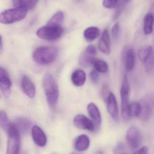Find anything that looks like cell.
<instances>
[{
    "label": "cell",
    "instance_id": "6da1fadb",
    "mask_svg": "<svg viewBox=\"0 0 154 154\" xmlns=\"http://www.w3.org/2000/svg\"><path fill=\"white\" fill-rule=\"evenodd\" d=\"M42 85L49 106L51 109L55 108L58 100L59 90L55 78L50 73H47L44 76Z\"/></svg>",
    "mask_w": 154,
    "mask_h": 154
},
{
    "label": "cell",
    "instance_id": "7a4b0ae2",
    "mask_svg": "<svg viewBox=\"0 0 154 154\" xmlns=\"http://www.w3.org/2000/svg\"><path fill=\"white\" fill-rule=\"evenodd\" d=\"M58 51L55 47L42 46L33 51L32 58L37 64L47 65L55 61L57 57Z\"/></svg>",
    "mask_w": 154,
    "mask_h": 154
},
{
    "label": "cell",
    "instance_id": "3957f363",
    "mask_svg": "<svg viewBox=\"0 0 154 154\" xmlns=\"http://www.w3.org/2000/svg\"><path fill=\"white\" fill-rule=\"evenodd\" d=\"M28 9L26 6L8 9L0 13V23L11 24L23 20L27 15Z\"/></svg>",
    "mask_w": 154,
    "mask_h": 154
},
{
    "label": "cell",
    "instance_id": "277c9868",
    "mask_svg": "<svg viewBox=\"0 0 154 154\" xmlns=\"http://www.w3.org/2000/svg\"><path fill=\"white\" fill-rule=\"evenodd\" d=\"M130 88L129 82L126 75L123 78L120 89V97L121 100V115L125 121H128L130 119L128 114L129 107V96Z\"/></svg>",
    "mask_w": 154,
    "mask_h": 154
},
{
    "label": "cell",
    "instance_id": "5b68a950",
    "mask_svg": "<svg viewBox=\"0 0 154 154\" xmlns=\"http://www.w3.org/2000/svg\"><path fill=\"white\" fill-rule=\"evenodd\" d=\"M61 26H48L41 27L37 30L36 34L40 38L46 41L56 40L59 38L63 33Z\"/></svg>",
    "mask_w": 154,
    "mask_h": 154
},
{
    "label": "cell",
    "instance_id": "8992f818",
    "mask_svg": "<svg viewBox=\"0 0 154 154\" xmlns=\"http://www.w3.org/2000/svg\"><path fill=\"white\" fill-rule=\"evenodd\" d=\"M7 134L8 138L6 154H19L20 147V133L14 123Z\"/></svg>",
    "mask_w": 154,
    "mask_h": 154
},
{
    "label": "cell",
    "instance_id": "52a82bcc",
    "mask_svg": "<svg viewBox=\"0 0 154 154\" xmlns=\"http://www.w3.org/2000/svg\"><path fill=\"white\" fill-rule=\"evenodd\" d=\"M127 142L132 150L139 149L143 143V136L139 128L134 126L129 128L126 135Z\"/></svg>",
    "mask_w": 154,
    "mask_h": 154
},
{
    "label": "cell",
    "instance_id": "ba28073f",
    "mask_svg": "<svg viewBox=\"0 0 154 154\" xmlns=\"http://www.w3.org/2000/svg\"><path fill=\"white\" fill-rule=\"evenodd\" d=\"M97 53V49L94 45L88 46L79 58V63L80 66L83 68H88L91 66L93 60L96 58Z\"/></svg>",
    "mask_w": 154,
    "mask_h": 154
},
{
    "label": "cell",
    "instance_id": "9c48e42d",
    "mask_svg": "<svg viewBox=\"0 0 154 154\" xmlns=\"http://www.w3.org/2000/svg\"><path fill=\"white\" fill-rule=\"evenodd\" d=\"M122 59L127 72L133 70L135 63V57L134 50L130 47H125L122 54Z\"/></svg>",
    "mask_w": 154,
    "mask_h": 154
},
{
    "label": "cell",
    "instance_id": "30bf717a",
    "mask_svg": "<svg viewBox=\"0 0 154 154\" xmlns=\"http://www.w3.org/2000/svg\"><path fill=\"white\" fill-rule=\"evenodd\" d=\"M107 109L113 120L118 122L119 120V109L116 96L114 93L110 92L106 100Z\"/></svg>",
    "mask_w": 154,
    "mask_h": 154
},
{
    "label": "cell",
    "instance_id": "8fae6325",
    "mask_svg": "<svg viewBox=\"0 0 154 154\" xmlns=\"http://www.w3.org/2000/svg\"><path fill=\"white\" fill-rule=\"evenodd\" d=\"M73 122L75 126L79 129L88 130L91 132L94 131L96 129L92 121L86 116L82 114L77 115L74 118Z\"/></svg>",
    "mask_w": 154,
    "mask_h": 154
},
{
    "label": "cell",
    "instance_id": "7c38bea8",
    "mask_svg": "<svg viewBox=\"0 0 154 154\" xmlns=\"http://www.w3.org/2000/svg\"><path fill=\"white\" fill-rule=\"evenodd\" d=\"M32 136L34 143L38 146L44 147L47 144V136L44 131L38 126L34 125L32 127Z\"/></svg>",
    "mask_w": 154,
    "mask_h": 154
},
{
    "label": "cell",
    "instance_id": "4fadbf2b",
    "mask_svg": "<svg viewBox=\"0 0 154 154\" xmlns=\"http://www.w3.org/2000/svg\"><path fill=\"white\" fill-rule=\"evenodd\" d=\"M22 89L24 94L30 98L34 97L36 94V87L32 81L27 76H24L21 80Z\"/></svg>",
    "mask_w": 154,
    "mask_h": 154
},
{
    "label": "cell",
    "instance_id": "5bb4252c",
    "mask_svg": "<svg viewBox=\"0 0 154 154\" xmlns=\"http://www.w3.org/2000/svg\"><path fill=\"white\" fill-rule=\"evenodd\" d=\"M87 110L95 128H98L101 123V116L99 109L97 106L93 103L88 105Z\"/></svg>",
    "mask_w": 154,
    "mask_h": 154
},
{
    "label": "cell",
    "instance_id": "9a60e30c",
    "mask_svg": "<svg viewBox=\"0 0 154 154\" xmlns=\"http://www.w3.org/2000/svg\"><path fill=\"white\" fill-rule=\"evenodd\" d=\"M100 51L105 54H109L110 52V42L108 31L104 30L98 43Z\"/></svg>",
    "mask_w": 154,
    "mask_h": 154
},
{
    "label": "cell",
    "instance_id": "2e32d148",
    "mask_svg": "<svg viewBox=\"0 0 154 154\" xmlns=\"http://www.w3.org/2000/svg\"><path fill=\"white\" fill-rule=\"evenodd\" d=\"M90 139L86 135L79 136L75 139L74 146L75 149L79 152L86 151L89 147Z\"/></svg>",
    "mask_w": 154,
    "mask_h": 154
},
{
    "label": "cell",
    "instance_id": "e0dca14e",
    "mask_svg": "<svg viewBox=\"0 0 154 154\" xmlns=\"http://www.w3.org/2000/svg\"><path fill=\"white\" fill-rule=\"evenodd\" d=\"M140 103L141 110L138 118L143 121H147L152 116L153 107L143 99L140 101Z\"/></svg>",
    "mask_w": 154,
    "mask_h": 154
},
{
    "label": "cell",
    "instance_id": "ac0fdd59",
    "mask_svg": "<svg viewBox=\"0 0 154 154\" xmlns=\"http://www.w3.org/2000/svg\"><path fill=\"white\" fill-rule=\"evenodd\" d=\"M71 79L74 85L76 87H81L86 82V74L82 69H76L71 75Z\"/></svg>",
    "mask_w": 154,
    "mask_h": 154
},
{
    "label": "cell",
    "instance_id": "d6986e66",
    "mask_svg": "<svg viewBox=\"0 0 154 154\" xmlns=\"http://www.w3.org/2000/svg\"><path fill=\"white\" fill-rule=\"evenodd\" d=\"M154 23L153 14L151 13L146 14L144 19L143 31L146 35H149L152 33Z\"/></svg>",
    "mask_w": 154,
    "mask_h": 154
},
{
    "label": "cell",
    "instance_id": "ffe728a7",
    "mask_svg": "<svg viewBox=\"0 0 154 154\" xmlns=\"http://www.w3.org/2000/svg\"><path fill=\"white\" fill-rule=\"evenodd\" d=\"M100 30L97 27H91L84 30L83 36L86 40L91 42L95 40L100 35Z\"/></svg>",
    "mask_w": 154,
    "mask_h": 154
},
{
    "label": "cell",
    "instance_id": "44dd1931",
    "mask_svg": "<svg viewBox=\"0 0 154 154\" xmlns=\"http://www.w3.org/2000/svg\"><path fill=\"white\" fill-rule=\"evenodd\" d=\"M13 124L9 120L6 113L3 110H0V127L7 134L11 130Z\"/></svg>",
    "mask_w": 154,
    "mask_h": 154
},
{
    "label": "cell",
    "instance_id": "7402d4cb",
    "mask_svg": "<svg viewBox=\"0 0 154 154\" xmlns=\"http://www.w3.org/2000/svg\"><path fill=\"white\" fill-rule=\"evenodd\" d=\"M91 65H92L94 69L97 72L105 74L108 71V65L103 60L95 58Z\"/></svg>",
    "mask_w": 154,
    "mask_h": 154
},
{
    "label": "cell",
    "instance_id": "603a6c76",
    "mask_svg": "<svg viewBox=\"0 0 154 154\" xmlns=\"http://www.w3.org/2000/svg\"><path fill=\"white\" fill-rule=\"evenodd\" d=\"M64 19V14L63 11H58L53 15L48 21L47 25L48 26H61Z\"/></svg>",
    "mask_w": 154,
    "mask_h": 154
},
{
    "label": "cell",
    "instance_id": "cb8c5ba5",
    "mask_svg": "<svg viewBox=\"0 0 154 154\" xmlns=\"http://www.w3.org/2000/svg\"><path fill=\"white\" fill-rule=\"evenodd\" d=\"M141 110L140 102H134L130 103L128 107V114L130 118L138 117Z\"/></svg>",
    "mask_w": 154,
    "mask_h": 154
},
{
    "label": "cell",
    "instance_id": "d4e9b609",
    "mask_svg": "<svg viewBox=\"0 0 154 154\" xmlns=\"http://www.w3.org/2000/svg\"><path fill=\"white\" fill-rule=\"evenodd\" d=\"M153 50L151 46H146L140 49L138 51V57L140 60L143 63L146 60L152 53H153Z\"/></svg>",
    "mask_w": 154,
    "mask_h": 154
},
{
    "label": "cell",
    "instance_id": "484cf974",
    "mask_svg": "<svg viewBox=\"0 0 154 154\" xmlns=\"http://www.w3.org/2000/svg\"><path fill=\"white\" fill-rule=\"evenodd\" d=\"M17 127L19 132H25L29 129L31 123L29 120L24 118H20L17 119L16 124H14Z\"/></svg>",
    "mask_w": 154,
    "mask_h": 154
},
{
    "label": "cell",
    "instance_id": "4316f807",
    "mask_svg": "<svg viewBox=\"0 0 154 154\" xmlns=\"http://www.w3.org/2000/svg\"><path fill=\"white\" fill-rule=\"evenodd\" d=\"M11 81L7 71L3 68L0 67V85L11 87Z\"/></svg>",
    "mask_w": 154,
    "mask_h": 154
},
{
    "label": "cell",
    "instance_id": "83f0119b",
    "mask_svg": "<svg viewBox=\"0 0 154 154\" xmlns=\"http://www.w3.org/2000/svg\"><path fill=\"white\" fill-rule=\"evenodd\" d=\"M144 66L146 72L150 73L154 69V54H151L145 61L143 62Z\"/></svg>",
    "mask_w": 154,
    "mask_h": 154
},
{
    "label": "cell",
    "instance_id": "f1b7e54d",
    "mask_svg": "<svg viewBox=\"0 0 154 154\" xmlns=\"http://www.w3.org/2000/svg\"><path fill=\"white\" fill-rule=\"evenodd\" d=\"M119 0H103V5L108 9H114L119 4Z\"/></svg>",
    "mask_w": 154,
    "mask_h": 154
},
{
    "label": "cell",
    "instance_id": "f546056e",
    "mask_svg": "<svg viewBox=\"0 0 154 154\" xmlns=\"http://www.w3.org/2000/svg\"><path fill=\"white\" fill-rule=\"evenodd\" d=\"M112 35L114 40L117 41L119 38L120 35V28L118 22L116 23L112 28Z\"/></svg>",
    "mask_w": 154,
    "mask_h": 154
},
{
    "label": "cell",
    "instance_id": "4dcf8cb0",
    "mask_svg": "<svg viewBox=\"0 0 154 154\" xmlns=\"http://www.w3.org/2000/svg\"><path fill=\"white\" fill-rule=\"evenodd\" d=\"M89 78L91 81L94 84H97L99 80V75L98 72L94 69L91 71L89 74Z\"/></svg>",
    "mask_w": 154,
    "mask_h": 154
},
{
    "label": "cell",
    "instance_id": "1f68e13d",
    "mask_svg": "<svg viewBox=\"0 0 154 154\" xmlns=\"http://www.w3.org/2000/svg\"><path fill=\"white\" fill-rule=\"evenodd\" d=\"M39 0H26L25 5L30 10H32L35 8Z\"/></svg>",
    "mask_w": 154,
    "mask_h": 154
},
{
    "label": "cell",
    "instance_id": "d6a6232c",
    "mask_svg": "<svg viewBox=\"0 0 154 154\" xmlns=\"http://www.w3.org/2000/svg\"><path fill=\"white\" fill-rule=\"evenodd\" d=\"M148 152H149V149L148 147L147 146H144L136 150L132 154H148Z\"/></svg>",
    "mask_w": 154,
    "mask_h": 154
},
{
    "label": "cell",
    "instance_id": "836d02e7",
    "mask_svg": "<svg viewBox=\"0 0 154 154\" xmlns=\"http://www.w3.org/2000/svg\"><path fill=\"white\" fill-rule=\"evenodd\" d=\"M12 1L14 6L15 8L20 7L25 5V0H12Z\"/></svg>",
    "mask_w": 154,
    "mask_h": 154
},
{
    "label": "cell",
    "instance_id": "e575fe53",
    "mask_svg": "<svg viewBox=\"0 0 154 154\" xmlns=\"http://www.w3.org/2000/svg\"><path fill=\"white\" fill-rule=\"evenodd\" d=\"M125 148V146L123 143H120L116 147H115L114 150V153L115 154H119L121 153Z\"/></svg>",
    "mask_w": 154,
    "mask_h": 154
},
{
    "label": "cell",
    "instance_id": "d590c367",
    "mask_svg": "<svg viewBox=\"0 0 154 154\" xmlns=\"http://www.w3.org/2000/svg\"><path fill=\"white\" fill-rule=\"evenodd\" d=\"M108 90L107 86L104 85L103 86V90H102V95H103V98L105 100L106 99L109 93V92H108Z\"/></svg>",
    "mask_w": 154,
    "mask_h": 154
},
{
    "label": "cell",
    "instance_id": "8d00e7d4",
    "mask_svg": "<svg viewBox=\"0 0 154 154\" xmlns=\"http://www.w3.org/2000/svg\"><path fill=\"white\" fill-rule=\"evenodd\" d=\"M3 49L2 38V36L0 35V52L2 51Z\"/></svg>",
    "mask_w": 154,
    "mask_h": 154
},
{
    "label": "cell",
    "instance_id": "74e56055",
    "mask_svg": "<svg viewBox=\"0 0 154 154\" xmlns=\"http://www.w3.org/2000/svg\"><path fill=\"white\" fill-rule=\"evenodd\" d=\"M130 1V0H123V2L127 3Z\"/></svg>",
    "mask_w": 154,
    "mask_h": 154
},
{
    "label": "cell",
    "instance_id": "f35d334b",
    "mask_svg": "<svg viewBox=\"0 0 154 154\" xmlns=\"http://www.w3.org/2000/svg\"><path fill=\"white\" fill-rule=\"evenodd\" d=\"M75 1H76L77 2H83L84 0H75Z\"/></svg>",
    "mask_w": 154,
    "mask_h": 154
},
{
    "label": "cell",
    "instance_id": "ab89813d",
    "mask_svg": "<svg viewBox=\"0 0 154 154\" xmlns=\"http://www.w3.org/2000/svg\"><path fill=\"white\" fill-rule=\"evenodd\" d=\"M71 154H77L76 153L73 152V153H71Z\"/></svg>",
    "mask_w": 154,
    "mask_h": 154
},
{
    "label": "cell",
    "instance_id": "60d3db41",
    "mask_svg": "<svg viewBox=\"0 0 154 154\" xmlns=\"http://www.w3.org/2000/svg\"><path fill=\"white\" fill-rule=\"evenodd\" d=\"M1 98V95H0V99Z\"/></svg>",
    "mask_w": 154,
    "mask_h": 154
},
{
    "label": "cell",
    "instance_id": "b9f144b4",
    "mask_svg": "<svg viewBox=\"0 0 154 154\" xmlns=\"http://www.w3.org/2000/svg\"></svg>",
    "mask_w": 154,
    "mask_h": 154
}]
</instances>
